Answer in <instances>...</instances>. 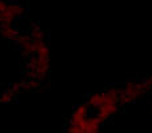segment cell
<instances>
[{"instance_id":"obj_1","label":"cell","mask_w":152,"mask_h":133,"mask_svg":"<svg viewBox=\"0 0 152 133\" xmlns=\"http://www.w3.org/2000/svg\"><path fill=\"white\" fill-rule=\"evenodd\" d=\"M142 94H144V86L137 83L92 94L72 112L68 131L80 133L97 132L103 124L120 109L121 105L135 101Z\"/></svg>"}]
</instances>
